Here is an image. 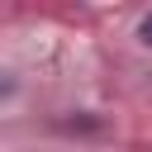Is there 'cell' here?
I'll use <instances>...</instances> for the list:
<instances>
[{
	"label": "cell",
	"instance_id": "obj_1",
	"mask_svg": "<svg viewBox=\"0 0 152 152\" xmlns=\"http://www.w3.org/2000/svg\"><path fill=\"white\" fill-rule=\"evenodd\" d=\"M138 38H142V43H147V48H152V14H147V19H142V24H138Z\"/></svg>",
	"mask_w": 152,
	"mask_h": 152
},
{
	"label": "cell",
	"instance_id": "obj_2",
	"mask_svg": "<svg viewBox=\"0 0 152 152\" xmlns=\"http://www.w3.org/2000/svg\"><path fill=\"white\" fill-rule=\"evenodd\" d=\"M10 90H14V81H10L5 71H0V95H10Z\"/></svg>",
	"mask_w": 152,
	"mask_h": 152
}]
</instances>
